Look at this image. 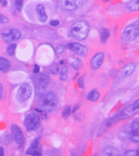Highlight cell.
Returning <instances> with one entry per match:
<instances>
[{
  "label": "cell",
  "instance_id": "cell-1",
  "mask_svg": "<svg viewBox=\"0 0 139 156\" xmlns=\"http://www.w3.org/2000/svg\"><path fill=\"white\" fill-rule=\"evenodd\" d=\"M139 109V100L137 99L135 102L133 103L132 105H129L126 108L123 109L122 111L117 115L116 116H114L110 119H108L107 121V124L108 127H110L112 125H113L114 124H116L117 122H119L121 120H123L127 118H130L131 116H133V115H135L137 112L138 111Z\"/></svg>",
  "mask_w": 139,
  "mask_h": 156
},
{
  "label": "cell",
  "instance_id": "cell-2",
  "mask_svg": "<svg viewBox=\"0 0 139 156\" xmlns=\"http://www.w3.org/2000/svg\"><path fill=\"white\" fill-rule=\"evenodd\" d=\"M89 32V25L84 20H78L71 28V33L73 38L78 40H84Z\"/></svg>",
  "mask_w": 139,
  "mask_h": 156
},
{
  "label": "cell",
  "instance_id": "cell-3",
  "mask_svg": "<svg viewBox=\"0 0 139 156\" xmlns=\"http://www.w3.org/2000/svg\"><path fill=\"white\" fill-rule=\"evenodd\" d=\"M39 107L44 111L50 112L56 108L57 105V96L54 93H46L43 95L40 96Z\"/></svg>",
  "mask_w": 139,
  "mask_h": 156
},
{
  "label": "cell",
  "instance_id": "cell-4",
  "mask_svg": "<svg viewBox=\"0 0 139 156\" xmlns=\"http://www.w3.org/2000/svg\"><path fill=\"white\" fill-rule=\"evenodd\" d=\"M24 125L28 131L36 130L40 125V117L37 113H30L26 116L24 119Z\"/></svg>",
  "mask_w": 139,
  "mask_h": 156
},
{
  "label": "cell",
  "instance_id": "cell-5",
  "mask_svg": "<svg viewBox=\"0 0 139 156\" xmlns=\"http://www.w3.org/2000/svg\"><path fill=\"white\" fill-rule=\"evenodd\" d=\"M138 33V24H131V25H128L127 27L125 28L123 32V34H122L123 40L127 42V43L134 41L137 38Z\"/></svg>",
  "mask_w": 139,
  "mask_h": 156
},
{
  "label": "cell",
  "instance_id": "cell-6",
  "mask_svg": "<svg viewBox=\"0 0 139 156\" xmlns=\"http://www.w3.org/2000/svg\"><path fill=\"white\" fill-rule=\"evenodd\" d=\"M32 92H33V88L31 84L29 83H23L19 87L17 95H16V99L19 103H24L31 97Z\"/></svg>",
  "mask_w": 139,
  "mask_h": 156
},
{
  "label": "cell",
  "instance_id": "cell-7",
  "mask_svg": "<svg viewBox=\"0 0 139 156\" xmlns=\"http://www.w3.org/2000/svg\"><path fill=\"white\" fill-rule=\"evenodd\" d=\"M1 37L5 43H11L13 41H16L21 38V33L16 29H4L1 33Z\"/></svg>",
  "mask_w": 139,
  "mask_h": 156
},
{
  "label": "cell",
  "instance_id": "cell-8",
  "mask_svg": "<svg viewBox=\"0 0 139 156\" xmlns=\"http://www.w3.org/2000/svg\"><path fill=\"white\" fill-rule=\"evenodd\" d=\"M87 0H62L61 7L65 10H74L81 7Z\"/></svg>",
  "mask_w": 139,
  "mask_h": 156
},
{
  "label": "cell",
  "instance_id": "cell-9",
  "mask_svg": "<svg viewBox=\"0 0 139 156\" xmlns=\"http://www.w3.org/2000/svg\"><path fill=\"white\" fill-rule=\"evenodd\" d=\"M11 131H12V134H13V136L14 138V140H15L16 143L20 146H22L25 142V139H24V136H23V134L22 129L18 125L13 124L11 126Z\"/></svg>",
  "mask_w": 139,
  "mask_h": 156
},
{
  "label": "cell",
  "instance_id": "cell-10",
  "mask_svg": "<svg viewBox=\"0 0 139 156\" xmlns=\"http://www.w3.org/2000/svg\"><path fill=\"white\" fill-rule=\"evenodd\" d=\"M104 60V54L103 53H98L95 54L91 61H90V66L92 69H98L101 67V65Z\"/></svg>",
  "mask_w": 139,
  "mask_h": 156
},
{
  "label": "cell",
  "instance_id": "cell-11",
  "mask_svg": "<svg viewBox=\"0 0 139 156\" xmlns=\"http://www.w3.org/2000/svg\"><path fill=\"white\" fill-rule=\"evenodd\" d=\"M26 154L29 155H41L42 154V148L41 145L39 144V141L38 139L32 143L28 150L26 151Z\"/></svg>",
  "mask_w": 139,
  "mask_h": 156
},
{
  "label": "cell",
  "instance_id": "cell-12",
  "mask_svg": "<svg viewBox=\"0 0 139 156\" xmlns=\"http://www.w3.org/2000/svg\"><path fill=\"white\" fill-rule=\"evenodd\" d=\"M138 134H139V122L138 119H134L131 124V132L129 134V138L134 142L138 143Z\"/></svg>",
  "mask_w": 139,
  "mask_h": 156
},
{
  "label": "cell",
  "instance_id": "cell-13",
  "mask_svg": "<svg viewBox=\"0 0 139 156\" xmlns=\"http://www.w3.org/2000/svg\"><path fill=\"white\" fill-rule=\"evenodd\" d=\"M68 48L71 49L74 53L79 54V55H86L88 53V49L85 46L80 44L78 43H70L68 44Z\"/></svg>",
  "mask_w": 139,
  "mask_h": 156
},
{
  "label": "cell",
  "instance_id": "cell-14",
  "mask_svg": "<svg viewBox=\"0 0 139 156\" xmlns=\"http://www.w3.org/2000/svg\"><path fill=\"white\" fill-rule=\"evenodd\" d=\"M37 87L47 88V85L50 83V78L45 73H38L36 77Z\"/></svg>",
  "mask_w": 139,
  "mask_h": 156
},
{
  "label": "cell",
  "instance_id": "cell-15",
  "mask_svg": "<svg viewBox=\"0 0 139 156\" xmlns=\"http://www.w3.org/2000/svg\"><path fill=\"white\" fill-rule=\"evenodd\" d=\"M135 69H136V64L133 63H130L125 65L122 71V78H126L131 75L134 72Z\"/></svg>",
  "mask_w": 139,
  "mask_h": 156
},
{
  "label": "cell",
  "instance_id": "cell-16",
  "mask_svg": "<svg viewBox=\"0 0 139 156\" xmlns=\"http://www.w3.org/2000/svg\"><path fill=\"white\" fill-rule=\"evenodd\" d=\"M37 13H38V19L40 20V22L44 23L47 21V15L46 13V10H45L44 6L43 4H38L37 6Z\"/></svg>",
  "mask_w": 139,
  "mask_h": 156
},
{
  "label": "cell",
  "instance_id": "cell-17",
  "mask_svg": "<svg viewBox=\"0 0 139 156\" xmlns=\"http://www.w3.org/2000/svg\"><path fill=\"white\" fill-rule=\"evenodd\" d=\"M11 69V64L7 58L0 57V71L3 73L9 72Z\"/></svg>",
  "mask_w": 139,
  "mask_h": 156
},
{
  "label": "cell",
  "instance_id": "cell-18",
  "mask_svg": "<svg viewBox=\"0 0 139 156\" xmlns=\"http://www.w3.org/2000/svg\"><path fill=\"white\" fill-rule=\"evenodd\" d=\"M105 155H119V151L113 146H108L103 151Z\"/></svg>",
  "mask_w": 139,
  "mask_h": 156
},
{
  "label": "cell",
  "instance_id": "cell-19",
  "mask_svg": "<svg viewBox=\"0 0 139 156\" xmlns=\"http://www.w3.org/2000/svg\"><path fill=\"white\" fill-rule=\"evenodd\" d=\"M88 99L89 101H92V102H96L98 101V99L100 98V94L98 93V91L97 90H92L91 92L89 93L88 94Z\"/></svg>",
  "mask_w": 139,
  "mask_h": 156
},
{
  "label": "cell",
  "instance_id": "cell-20",
  "mask_svg": "<svg viewBox=\"0 0 139 156\" xmlns=\"http://www.w3.org/2000/svg\"><path fill=\"white\" fill-rule=\"evenodd\" d=\"M127 9L131 11H136L139 9V0H131L127 4Z\"/></svg>",
  "mask_w": 139,
  "mask_h": 156
},
{
  "label": "cell",
  "instance_id": "cell-21",
  "mask_svg": "<svg viewBox=\"0 0 139 156\" xmlns=\"http://www.w3.org/2000/svg\"><path fill=\"white\" fill-rule=\"evenodd\" d=\"M12 140H13L12 135L10 134H9L8 132L3 134L2 137H1V142L3 144H9L12 142Z\"/></svg>",
  "mask_w": 139,
  "mask_h": 156
},
{
  "label": "cell",
  "instance_id": "cell-22",
  "mask_svg": "<svg viewBox=\"0 0 139 156\" xmlns=\"http://www.w3.org/2000/svg\"><path fill=\"white\" fill-rule=\"evenodd\" d=\"M110 37V32L107 29H103L101 32V42L102 43H106L107 40Z\"/></svg>",
  "mask_w": 139,
  "mask_h": 156
},
{
  "label": "cell",
  "instance_id": "cell-23",
  "mask_svg": "<svg viewBox=\"0 0 139 156\" xmlns=\"http://www.w3.org/2000/svg\"><path fill=\"white\" fill-rule=\"evenodd\" d=\"M72 66H73L74 69H81V68H82V62L81 61V59L76 58V59H74V60L73 61V63H72Z\"/></svg>",
  "mask_w": 139,
  "mask_h": 156
},
{
  "label": "cell",
  "instance_id": "cell-24",
  "mask_svg": "<svg viewBox=\"0 0 139 156\" xmlns=\"http://www.w3.org/2000/svg\"><path fill=\"white\" fill-rule=\"evenodd\" d=\"M15 50H16V44H11L7 48V53L9 56H13V54H15Z\"/></svg>",
  "mask_w": 139,
  "mask_h": 156
},
{
  "label": "cell",
  "instance_id": "cell-25",
  "mask_svg": "<svg viewBox=\"0 0 139 156\" xmlns=\"http://www.w3.org/2000/svg\"><path fill=\"white\" fill-rule=\"evenodd\" d=\"M62 115H63V118L68 119L71 115V107L69 106H67L66 108H64L63 110V113H62Z\"/></svg>",
  "mask_w": 139,
  "mask_h": 156
},
{
  "label": "cell",
  "instance_id": "cell-26",
  "mask_svg": "<svg viewBox=\"0 0 139 156\" xmlns=\"http://www.w3.org/2000/svg\"><path fill=\"white\" fill-rule=\"evenodd\" d=\"M67 71H68V68L67 67H63L62 71H61V74H60V79L61 80H66L68 79V75H67Z\"/></svg>",
  "mask_w": 139,
  "mask_h": 156
},
{
  "label": "cell",
  "instance_id": "cell-27",
  "mask_svg": "<svg viewBox=\"0 0 139 156\" xmlns=\"http://www.w3.org/2000/svg\"><path fill=\"white\" fill-rule=\"evenodd\" d=\"M125 156H138V150H128L124 153Z\"/></svg>",
  "mask_w": 139,
  "mask_h": 156
},
{
  "label": "cell",
  "instance_id": "cell-28",
  "mask_svg": "<svg viewBox=\"0 0 139 156\" xmlns=\"http://www.w3.org/2000/svg\"><path fill=\"white\" fill-rule=\"evenodd\" d=\"M23 3V0H15L16 9L19 11H21V9H22Z\"/></svg>",
  "mask_w": 139,
  "mask_h": 156
},
{
  "label": "cell",
  "instance_id": "cell-29",
  "mask_svg": "<svg viewBox=\"0 0 139 156\" xmlns=\"http://www.w3.org/2000/svg\"><path fill=\"white\" fill-rule=\"evenodd\" d=\"M9 23V19L3 15L2 13H0V23Z\"/></svg>",
  "mask_w": 139,
  "mask_h": 156
},
{
  "label": "cell",
  "instance_id": "cell-30",
  "mask_svg": "<svg viewBox=\"0 0 139 156\" xmlns=\"http://www.w3.org/2000/svg\"><path fill=\"white\" fill-rule=\"evenodd\" d=\"M78 84L80 88H83L84 85V80H83V77H80L78 80Z\"/></svg>",
  "mask_w": 139,
  "mask_h": 156
},
{
  "label": "cell",
  "instance_id": "cell-31",
  "mask_svg": "<svg viewBox=\"0 0 139 156\" xmlns=\"http://www.w3.org/2000/svg\"><path fill=\"white\" fill-rule=\"evenodd\" d=\"M51 72L53 73H56L58 71V67L57 64H54L53 66H51Z\"/></svg>",
  "mask_w": 139,
  "mask_h": 156
},
{
  "label": "cell",
  "instance_id": "cell-32",
  "mask_svg": "<svg viewBox=\"0 0 139 156\" xmlns=\"http://www.w3.org/2000/svg\"><path fill=\"white\" fill-rule=\"evenodd\" d=\"M58 24H59V21H58V20H56V19L50 22V25L53 26V27H56V26H57Z\"/></svg>",
  "mask_w": 139,
  "mask_h": 156
},
{
  "label": "cell",
  "instance_id": "cell-33",
  "mask_svg": "<svg viewBox=\"0 0 139 156\" xmlns=\"http://www.w3.org/2000/svg\"><path fill=\"white\" fill-rule=\"evenodd\" d=\"M64 50H65V49H64L63 47H61V46H57V51L58 54H62Z\"/></svg>",
  "mask_w": 139,
  "mask_h": 156
},
{
  "label": "cell",
  "instance_id": "cell-34",
  "mask_svg": "<svg viewBox=\"0 0 139 156\" xmlns=\"http://www.w3.org/2000/svg\"><path fill=\"white\" fill-rule=\"evenodd\" d=\"M38 72H39V66L36 64L34 67V70H33V73H36V74H38Z\"/></svg>",
  "mask_w": 139,
  "mask_h": 156
},
{
  "label": "cell",
  "instance_id": "cell-35",
  "mask_svg": "<svg viewBox=\"0 0 139 156\" xmlns=\"http://www.w3.org/2000/svg\"><path fill=\"white\" fill-rule=\"evenodd\" d=\"M3 97V85L0 83V99Z\"/></svg>",
  "mask_w": 139,
  "mask_h": 156
},
{
  "label": "cell",
  "instance_id": "cell-36",
  "mask_svg": "<svg viewBox=\"0 0 139 156\" xmlns=\"http://www.w3.org/2000/svg\"><path fill=\"white\" fill-rule=\"evenodd\" d=\"M0 3H2V6L5 7L7 5V0H0Z\"/></svg>",
  "mask_w": 139,
  "mask_h": 156
},
{
  "label": "cell",
  "instance_id": "cell-37",
  "mask_svg": "<svg viewBox=\"0 0 139 156\" xmlns=\"http://www.w3.org/2000/svg\"><path fill=\"white\" fill-rule=\"evenodd\" d=\"M4 154V150L3 147H0V156H3Z\"/></svg>",
  "mask_w": 139,
  "mask_h": 156
},
{
  "label": "cell",
  "instance_id": "cell-38",
  "mask_svg": "<svg viewBox=\"0 0 139 156\" xmlns=\"http://www.w3.org/2000/svg\"><path fill=\"white\" fill-rule=\"evenodd\" d=\"M79 106H80L79 105H76V106H75V108H74V109L73 110V113H75V112L77 111V109H78Z\"/></svg>",
  "mask_w": 139,
  "mask_h": 156
},
{
  "label": "cell",
  "instance_id": "cell-39",
  "mask_svg": "<svg viewBox=\"0 0 139 156\" xmlns=\"http://www.w3.org/2000/svg\"><path fill=\"white\" fill-rule=\"evenodd\" d=\"M65 63H66V61H64V59H63V60L60 62V64H65Z\"/></svg>",
  "mask_w": 139,
  "mask_h": 156
},
{
  "label": "cell",
  "instance_id": "cell-40",
  "mask_svg": "<svg viewBox=\"0 0 139 156\" xmlns=\"http://www.w3.org/2000/svg\"><path fill=\"white\" fill-rule=\"evenodd\" d=\"M103 2H108V1H110V0H103Z\"/></svg>",
  "mask_w": 139,
  "mask_h": 156
}]
</instances>
